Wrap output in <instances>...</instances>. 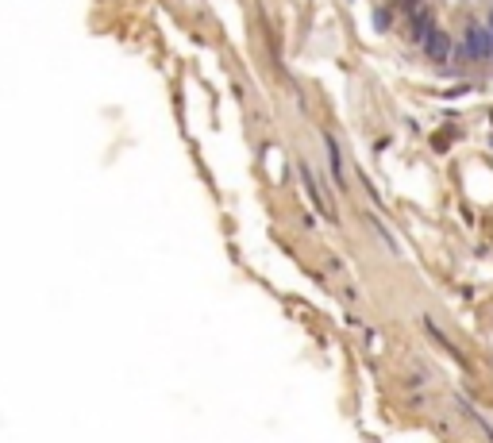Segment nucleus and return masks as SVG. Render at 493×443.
Listing matches in <instances>:
<instances>
[{
    "mask_svg": "<svg viewBox=\"0 0 493 443\" xmlns=\"http://www.w3.org/2000/svg\"><path fill=\"white\" fill-rule=\"evenodd\" d=\"M462 58L470 62H485L493 58V35L485 24H470L467 35H462Z\"/></svg>",
    "mask_w": 493,
    "mask_h": 443,
    "instance_id": "1",
    "label": "nucleus"
},
{
    "mask_svg": "<svg viewBox=\"0 0 493 443\" xmlns=\"http://www.w3.org/2000/svg\"><path fill=\"white\" fill-rule=\"evenodd\" d=\"M420 51L428 54V58H435V62H443V58H451V51H455V42H451V35L447 31H439V27H435L432 31V39L424 42V47H420Z\"/></svg>",
    "mask_w": 493,
    "mask_h": 443,
    "instance_id": "2",
    "label": "nucleus"
},
{
    "mask_svg": "<svg viewBox=\"0 0 493 443\" xmlns=\"http://www.w3.org/2000/svg\"><path fill=\"white\" fill-rule=\"evenodd\" d=\"M485 27H490V35H493V12H490V16H485Z\"/></svg>",
    "mask_w": 493,
    "mask_h": 443,
    "instance_id": "3",
    "label": "nucleus"
}]
</instances>
